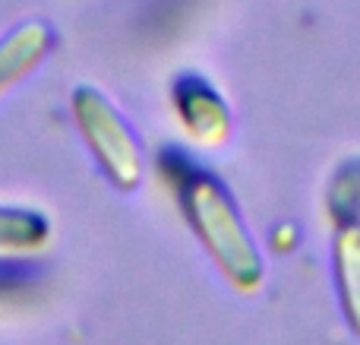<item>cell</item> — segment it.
Returning a JSON list of instances; mask_svg holds the SVG:
<instances>
[{
	"label": "cell",
	"mask_w": 360,
	"mask_h": 345,
	"mask_svg": "<svg viewBox=\"0 0 360 345\" xmlns=\"http://www.w3.org/2000/svg\"><path fill=\"white\" fill-rule=\"evenodd\" d=\"M51 225L38 209L0 206V251H32L44 244Z\"/></svg>",
	"instance_id": "obj_6"
},
{
	"label": "cell",
	"mask_w": 360,
	"mask_h": 345,
	"mask_svg": "<svg viewBox=\"0 0 360 345\" xmlns=\"http://www.w3.org/2000/svg\"><path fill=\"white\" fill-rule=\"evenodd\" d=\"M177 114L196 137L221 139L228 133V108L221 95L202 80V76H177L174 82Z\"/></svg>",
	"instance_id": "obj_3"
},
{
	"label": "cell",
	"mask_w": 360,
	"mask_h": 345,
	"mask_svg": "<svg viewBox=\"0 0 360 345\" xmlns=\"http://www.w3.org/2000/svg\"><path fill=\"white\" fill-rule=\"evenodd\" d=\"M51 48V32L41 23H29L0 42V89L29 73Z\"/></svg>",
	"instance_id": "obj_4"
},
{
	"label": "cell",
	"mask_w": 360,
	"mask_h": 345,
	"mask_svg": "<svg viewBox=\"0 0 360 345\" xmlns=\"http://www.w3.org/2000/svg\"><path fill=\"white\" fill-rule=\"evenodd\" d=\"M329 213L338 228L360 232V158H351L335 171L329 187Z\"/></svg>",
	"instance_id": "obj_7"
},
{
	"label": "cell",
	"mask_w": 360,
	"mask_h": 345,
	"mask_svg": "<svg viewBox=\"0 0 360 345\" xmlns=\"http://www.w3.org/2000/svg\"><path fill=\"white\" fill-rule=\"evenodd\" d=\"M73 114L108 177L120 187H136L143 175V156L130 127L114 111L111 101L92 86H79L73 92Z\"/></svg>",
	"instance_id": "obj_2"
},
{
	"label": "cell",
	"mask_w": 360,
	"mask_h": 345,
	"mask_svg": "<svg viewBox=\"0 0 360 345\" xmlns=\"http://www.w3.org/2000/svg\"><path fill=\"white\" fill-rule=\"evenodd\" d=\"M38 282V270L22 260H0V298L19 295Z\"/></svg>",
	"instance_id": "obj_8"
},
{
	"label": "cell",
	"mask_w": 360,
	"mask_h": 345,
	"mask_svg": "<svg viewBox=\"0 0 360 345\" xmlns=\"http://www.w3.org/2000/svg\"><path fill=\"white\" fill-rule=\"evenodd\" d=\"M335 276L348 327L360 333V232L338 228L335 238Z\"/></svg>",
	"instance_id": "obj_5"
},
{
	"label": "cell",
	"mask_w": 360,
	"mask_h": 345,
	"mask_svg": "<svg viewBox=\"0 0 360 345\" xmlns=\"http://www.w3.org/2000/svg\"><path fill=\"white\" fill-rule=\"evenodd\" d=\"M165 168L171 171L186 222L199 234L212 260L237 289H256L262 279V257L243 228L228 190L202 168H196L180 149L165 152Z\"/></svg>",
	"instance_id": "obj_1"
}]
</instances>
